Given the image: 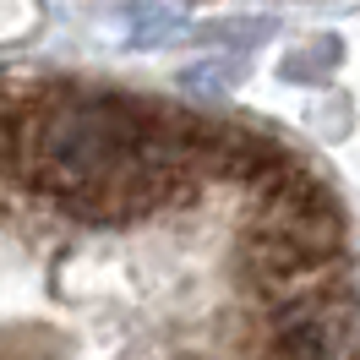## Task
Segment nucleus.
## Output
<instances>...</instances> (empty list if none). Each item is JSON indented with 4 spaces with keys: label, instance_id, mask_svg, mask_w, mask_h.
I'll return each instance as SVG.
<instances>
[{
    "label": "nucleus",
    "instance_id": "1",
    "mask_svg": "<svg viewBox=\"0 0 360 360\" xmlns=\"http://www.w3.org/2000/svg\"><path fill=\"white\" fill-rule=\"evenodd\" d=\"M268 360H360V322L349 290H322L278 306L268 322Z\"/></svg>",
    "mask_w": 360,
    "mask_h": 360
}]
</instances>
